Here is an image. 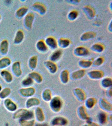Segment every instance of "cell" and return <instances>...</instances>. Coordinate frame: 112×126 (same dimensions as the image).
I'll use <instances>...</instances> for the list:
<instances>
[{
  "mask_svg": "<svg viewBox=\"0 0 112 126\" xmlns=\"http://www.w3.org/2000/svg\"><path fill=\"white\" fill-rule=\"evenodd\" d=\"M14 118L16 119L20 118L21 120H28L31 119L34 117L33 112L27 109H22L17 110L14 114Z\"/></svg>",
  "mask_w": 112,
  "mask_h": 126,
  "instance_id": "cell-1",
  "label": "cell"
},
{
  "mask_svg": "<svg viewBox=\"0 0 112 126\" xmlns=\"http://www.w3.org/2000/svg\"><path fill=\"white\" fill-rule=\"evenodd\" d=\"M34 19L35 15L33 13H29L24 17V25L27 29L30 30L32 28Z\"/></svg>",
  "mask_w": 112,
  "mask_h": 126,
  "instance_id": "cell-2",
  "label": "cell"
},
{
  "mask_svg": "<svg viewBox=\"0 0 112 126\" xmlns=\"http://www.w3.org/2000/svg\"><path fill=\"white\" fill-rule=\"evenodd\" d=\"M62 105L61 100L60 97L58 96L54 97L51 101V108L55 112H59L60 110Z\"/></svg>",
  "mask_w": 112,
  "mask_h": 126,
  "instance_id": "cell-3",
  "label": "cell"
},
{
  "mask_svg": "<svg viewBox=\"0 0 112 126\" xmlns=\"http://www.w3.org/2000/svg\"><path fill=\"white\" fill-rule=\"evenodd\" d=\"M89 51L87 48L82 46H79L76 48L73 51V54L77 57H85L89 54Z\"/></svg>",
  "mask_w": 112,
  "mask_h": 126,
  "instance_id": "cell-4",
  "label": "cell"
},
{
  "mask_svg": "<svg viewBox=\"0 0 112 126\" xmlns=\"http://www.w3.org/2000/svg\"><path fill=\"white\" fill-rule=\"evenodd\" d=\"M45 42L47 47L52 50H55L57 48V42L53 37L50 36L47 37Z\"/></svg>",
  "mask_w": 112,
  "mask_h": 126,
  "instance_id": "cell-5",
  "label": "cell"
},
{
  "mask_svg": "<svg viewBox=\"0 0 112 126\" xmlns=\"http://www.w3.org/2000/svg\"><path fill=\"white\" fill-rule=\"evenodd\" d=\"M33 9L41 15H44L47 12L46 7L41 3L36 2L33 5Z\"/></svg>",
  "mask_w": 112,
  "mask_h": 126,
  "instance_id": "cell-6",
  "label": "cell"
},
{
  "mask_svg": "<svg viewBox=\"0 0 112 126\" xmlns=\"http://www.w3.org/2000/svg\"><path fill=\"white\" fill-rule=\"evenodd\" d=\"M96 36V33L92 31L84 32L80 36V40L82 42H85L93 39Z\"/></svg>",
  "mask_w": 112,
  "mask_h": 126,
  "instance_id": "cell-7",
  "label": "cell"
},
{
  "mask_svg": "<svg viewBox=\"0 0 112 126\" xmlns=\"http://www.w3.org/2000/svg\"><path fill=\"white\" fill-rule=\"evenodd\" d=\"M13 73L16 77H20L22 74V70L20 63L19 62H16L14 63L12 66Z\"/></svg>",
  "mask_w": 112,
  "mask_h": 126,
  "instance_id": "cell-8",
  "label": "cell"
},
{
  "mask_svg": "<svg viewBox=\"0 0 112 126\" xmlns=\"http://www.w3.org/2000/svg\"><path fill=\"white\" fill-rule=\"evenodd\" d=\"M20 94L25 97H29L34 95L35 93V89L33 87L21 89L19 90Z\"/></svg>",
  "mask_w": 112,
  "mask_h": 126,
  "instance_id": "cell-9",
  "label": "cell"
},
{
  "mask_svg": "<svg viewBox=\"0 0 112 126\" xmlns=\"http://www.w3.org/2000/svg\"><path fill=\"white\" fill-rule=\"evenodd\" d=\"M44 65L51 73L54 74L57 72V67L54 62L51 61H47L44 63Z\"/></svg>",
  "mask_w": 112,
  "mask_h": 126,
  "instance_id": "cell-10",
  "label": "cell"
},
{
  "mask_svg": "<svg viewBox=\"0 0 112 126\" xmlns=\"http://www.w3.org/2000/svg\"><path fill=\"white\" fill-rule=\"evenodd\" d=\"M67 123L66 119L61 117H56L52 121V124L53 126H65Z\"/></svg>",
  "mask_w": 112,
  "mask_h": 126,
  "instance_id": "cell-11",
  "label": "cell"
},
{
  "mask_svg": "<svg viewBox=\"0 0 112 126\" xmlns=\"http://www.w3.org/2000/svg\"><path fill=\"white\" fill-rule=\"evenodd\" d=\"M9 44L6 40H2L0 44V53L3 55H6L8 52Z\"/></svg>",
  "mask_w": 112,
  "mask_h": 126,
  "instance_id": "cell-12",
  "label": "cell"
},
{
  "mask_svg": "<svg viewBox=\"0 0 112 126\" xmlns=\"http://www.w3.org/2000/svg\"><path fill=\"white\" fill-rule=\"evenodd\" d=\"M36 48L39 52L42 53H46L48 51V47L43 40H40L37 42Z\"/></svg>",
  "mask_w": 112,
  "mask_h": 126,
  "instance_id": "cell-13",
  "label": "cell"
},
{
  "mask_svg": "<svg viewBox=\"0 0 112 126\" xmlns=\"http://www.w3.org/2000/svg\"><path fill=\"white\" fill-rule=\"evenodd\" d=\"M24 37V33L22 30L17 31L14 40V43L16 44H20L23 41Z\"/></svg>",
  "mask_w": 112,
  "mask_h": 126,
  "instance_id": "cell-14",
  "label": "cell"
},
{
  "mask_svg": "<svg viewBox=\"0 0 112 126\" xmlns=\"http://www.w3.org/2000/svg\"><path fill=\"white\" fill-rule=\"evenodd\" d=\"M4 104L7 109L10 111L13 112L17 109L16 104L10 99H6L4 101Z\"/></svg>",
  "mask_w": 112,
  "mask_h": 126,
  "instance_id": "cell-15",
  "label": "cell"
},
{
  "mask_svg": "<svg viewBox=\"0 0 112 126\" xmlns=\"http://www.w3.org/2000/svg\"><path fill=\"white\" fill-rule=\"evenodd\" d=\"M62 53V51L61 50H56L50 56V61L53 62H57L61 57Z\"/></svg>",
  "mask_w": 112,
  "mask_h": 126,
  "instance_id": "cell-16",
  "label": "cell"
},
{
  "mask_svg": "<svg viewBox=\"0 0 112 126\" xmlns=\"http://www.w3.org/2000/svg\"><path fill=\"white\" fill-rule=\"evenodd\" d=\"M58 46L62 49H66L69 47L70 44V41L69 39L61 38L57 42Z\"/></svg>",
  "mask_w": 112,
  "mask_h": 126,
  "instance_id": "cell-17",
  "label": "cell"
},
{
  "mask_svg": "<svg viewBox=\"0 0 112 126\" xmlns=\"http://www.w3.org/2000/svg\"><path fill=\"white\" fill-rule=\"evenodd\" d=\"M83 11L88 19H91L94 17L95 13L93 10L90 7L87 6L84 7L83 8Z\"/></svg>",
  "mask_w": 112,
  "mask_h": 126,
  "instance_id": "cell-18",
  "label": "cell"
},
{
  "mask_svg": "<svg viewBox=\"0 0 112 126\" xmlns=\"http://www.w3.org/2000/svg\"><path fill=\"white\" fill-rule=\"evenodd\" d=\"M89 76L91 79H99L103 77V73L101 71L93 70L88 73Z\"/></svg>",
  "mask_w": 112,
  "mask_h": 126,
  "instance_id": "cell-19",
  "label": "cell"
},
{
  "mask_svg": "<svg viewBox=\"0 0 112 126\" xmlns=\"http://www.w3.org/2000/svg\"><path fill=\"white\" fill-rule=\"evenodd\" d=\"M11 63V60L7 57H4L0 59V69L7 67L10 65Z\"/></svg>",
  "mask_w": 112,
  "mask_h": 126,
  "instance_id": "cell-20",
  "label": "cell"
},
{
  "mask_svg": "<svg viewBox=\"0 0 112 126\" xmlns=\"http://www.w3.org/2000/svg\"><path fill=\"white\" fill-rule=\"evenodd\" d=\"M0 75L7 82L10 83L12 81L13 77L12 75L8 71L3 70L1 71L0 73Z\"/></svg>",
  "mask_w": 112,
  "mask_h": 126,
  "instance_id": "cell-21",
  "label": "cell"
},
{
  "mask_svg": "<svg viewBox=\"0 0 112 126\" xmlns=\"http://www.w3.org/2000/svg\"><path fill=\"white\" fill-rule=\"evenodd\" d=\"M85 74V70L80 69L76 71L71 74V77L73 79H77L83 77Z\"/></svg>",
  "mask_w": 112,
  "mask_h": 126,
  "instance_id": "cell-22",
  "label": "cell"
},
{
  "mask_svg": "<svg viewBox=\"0 0 112 126\" xmlns=\"http://www.w3.org/2000/svg\"><path fill=\"white\" fill-rule=\"evenodd\" d=\"M28 9L26 7L20 8L16 11V16L18 18L24 17L28 14Z\"/></svg>",
  "mask_w": 112,
  "mask_h": 126,
  "instance_id": "cell-23",
  "label": "cell"
},
{
  "mask_svg": "<svg viewBox=\"0 0 112 126\" xmlns=\"http://www.w3.org/2000/svg\"><path fill=\"white\" fill-rule=\"evenodd\" d=\"M40 101L38 98H29L26 102V107L29 108L36 106L40 104Z\"/></svg>",
  "mask_w": 112,
  "mask_h": 126,
  "instance_id": "cell-24",
  "label": "cell"
},
{
  "mask_svg": "<svg viewBox=\"0 0 112 126\" xmlns=\"http://www.w3.org/2000/svg\"><path fill=\"white\" fill-rule=\"evenodd\" d=\"M90 49L93 52L97 53H101L104 50V47L101 44L96 43L93 44L90 47Z\"/></svg>",
  "mask_w": 112,
  "mask_h": 126,
  "instance_id": "cell-25",
  "label": "cell"
},
{
  "mask_svg": "<svg viewBox=\"0 0 112 126\" xmlns=\"http://www.w3.org/2000/svg\"><path fill=\"white\" fill-rule=\"evenodd\" d=\"M38 63V57L37 56H33L29 59L28 65L31 69H35L37 67Z\"/></svg>",
  "mask_w": 112,
  "mask_h": 126,
  "instance_id": "cell-26",
  "label": "cell"
},
{
  "mask_svg": "<svg viewBox=\"0 0 112 126\" xmlns=\"http://www.w3.org/2000/svg\"><path fill=\"white\" fill-rule=\"evenodd\" d=\"M35 113L37 120L40 122H43L45 120V116L42 109L40 107H37Z\"/></svg>",
  "mask_w": 112,
  "mask_h": 126,
  "instance_id": "cell-27",
  "label": "cell"
},
{
  "mask_svg": "<svg viewBox=\"0 0 112 126\" xmlns=\"http://www.w3.org/2000/svg\"><path fill=\"white\" fill-rule=\"evenodd\" d=\"M29 77L34 80L37 82L40 83L43 80V78L41 75L36 72H33L29 74Z\"/></svg>",
  "mask_w": 112,
  "mask_h": 126,
  "instance_id": "cell-28",
  "label": "cell"
},
{
  "mask_svg": "<svg viewBox=\"0 0 112 126\" xmlns=\"http://www.w3.org/2000/svg\"><path fill=\"white\" fill-rule=\"evenodd\" d=\"M78 16V13L76 11H72L68 14V19L70 21H74L77 18Z\"/></svg>",
  "mask_w": 112,
  "mask_h": 126,
  "instance_id": "cell-29",
  "label": "cell"
},
{
  "mask_svg": "<svg viewBox=\"0 0 112 126\" xmlns=\"http://www.w3.org/2000/svg\"><path fill=\"white\" fill-rule=\"evenodd\" d=\"M92 64V62L90 61L80 60L79 62V65L80 66L83 68H87L90 67Z\"/></svg>",
  "mask_w": 112,
  "mask_h": 126,
  "instance_id": "cell-30",
  "label": "cell"
},
{
  "mask_svg": "<svg viewBox=\"0 0 112 126\" xmlns=\"http://www.w3.org/2000/svg\"><path fill=\"white\" fill-rule=\"evenodd\" d=\"M75 93L79 99L81 101H83L85 99V94L83 91L79 88H77L75 90Z\"/></svg>",
  "mask_w": 112,
  "mask_h": 126,
  "instance_id": "cell-31",
  "label": "cell"
},
{
  "mask_svg": "<svg viewBox=\"0 0 112 126\" xmlns=\"http://www.w3.org/2000/svg\"><path fill=\"white\" fill-rule=\"evenodd\" d=\"M101 104L102 107L104 109L107 111H112V105L105 99H103L101 100Z\"/></svg>",
  "mask_w": 112,
  "mask_h": 126,
  "instance_id": "cell-32",
  "label": "cell"
},
{
  "mask_svg": "<svg viewBox=\"0 0 112 126\" xmlns=\"http://www.w3.org/2000/svg\"><path fill=\"white\" fill-rule=\"evenodd\" d=\"M61 79L64 83H67L69 79V73L68 71L64 70L61 73Z\"/></svg>",
  "mask_w": 112,
  "mask_h": 126,
  "instance_id": "cell-33",
  "label": "cell"
},
{
  "mask_svg": "<svg viewBox=\"0 0 112 126\" xmlns=\"http://www.w3.org/2000/svg\"><path fill=\"white\" fill-rule=\"evenodd\" d=\"M11 92V89L8 88L4 89L0 92V97L1 98H5L9 95Z\"/></svg>",
  "mask_w": 112,
  "mask_h": 126,
  "instance_id": "cell-34",
  "label": "cell"
},
{
  "mask_svg": "<svg viewBox=\"0 0 112 126\" xmlns=\"http://www.w3.org/2000/svg\"><path fill=\"white\" fill-rule=\"evenodd\" d=\"M43 99L46 101H49L51 98V92L49 89H46L44 91L43 94Z\"/></svg>",
  "mask_w": 112,
  "mask_h": 126,
  "instance_id": "cell-35",
  "label": "cell"
},
{
  "mask_svg": "<svg viewBox=\"0 0 112 126\" xmlns=\"http://www.w3.org/2000/svg\"><path fill=\"white\" fill-rule=\"evenodd\" d=\"M79 114L80 118L83 120H87L88 118L87 117L85 108L83 106H80V107Z\"/></svg>",
  "mask_w": 112,
  "mask_h": 126,
  "instance_id": "cell-36",
  "label": "cell"
},
{
  "mask_svg": "<svg viewBox=\"0 0 112 126\" xmlns=\"http://www.w3.org/2000/svg\"><path fill=\"white\" fill-rule=\"evenodd\" d=\"M20 123L21 126H33L35 124V121L34 120L28 121L21 119Z\"/></svg>",
  "mask_w": 112,
  "mask_h": 126,
  "instance_id": "cell-37",
  "label": "cell"
},
{
  "mask_svg": "<svg viewBox=\"0 0 112 126\" xmlns=\"http://www.w3.org/2000/svg\"><path fill=\"white\" fill-rule=\"evenodd\" d=\"M102 85L105 87H109L112 86V79L109 78H106L102 81Z\"/></svg>",
  "mask_w": 112,
  "mask_h": 126,
  "instance_id": "cell-38",
  "label": "cell"
},
{
  "mask_svg": "<svg viewBox=\"0 0 112 126\" xmlns=\"http://www.w3.org/2000/svg\"><path fill=\"white\" fill-rule=\"evenodd\" d=\"M99 121L101 124H105L107 120V116L105 113L103 112L100 113L99 116Z\"/></svg>",
  "mask_w": 112,
  "mask_h": 126,
  "instance_id": "cell-39",
  "label": "cell"
},
{
  "mask_svg": "<svg viewBox=\"0 0 112 126\" xmlns=\"http://www.w3.org/2000/svg\"><path fill=\"white\" fill-rule=\"evenodd\" d=\"M104 61V59L102 57H99L94 60L92 64H93L95 66H98L101 65L103 63Z\"/></svg>",
  "mask_w": 112,
  "mask_h": 126,
  "instance_id": "cell-40",
  "label": "cell"
},
{
  "mask_svg": "<svg viewBox=\"0 0 112 126\" xmlns=\"http://www.w3.org/2000/svg\"><path fill=\"white\" fill-rule=\"evenodd\" d=\"M96 103V100L93 98H90L87 99L86 102V105L88 108L93 107Z\"/></svg>",
  "mask_w": 112,
  "mask_h": 126,
  "instance_id": "cell-41",
  "label": "cell"
},
{
  "mask_svg": "<svg viewBox=\"0 0 112 126\" xmlns=\"http://www.w3.org/2000/svg\"><path fill=\"white\" fill-rule=\"evenodd\" d=\"M33 80L30 77H29L25 79L22 81V83L23 85L27 86L31 85L33 83Z\"/></svg>",
  "mask_w": 112,
  "mask_h": 126,
  "instance_id": "cell-42",
  "label": "cell"
},
{
  "mask_svg": "<svg viewBox=\"0 0 112 126\" xmlns=\"http://www.w3.org/2000/svg\"><path fill=\"white\" fill-rule=\"evenodd\" d=\"M108 29L110 32H112V20H111V22L109 25L108 27Z\"/></svg>",
  "mask_w": 112,
  "mask_h": 126,
  "instance_id": "cell-43",
  "label": "cell"
},
{
  "mask_svg": "<svg viewBox=\"0 0 112 126\" xmlns=\"http://www.w3.org/2000/svg\"><path fill=\"white\" fill-rule=\"evenodd\" d=\"M67 1L68 2L70 3L71 4H78V3H79L80 2V1L79 0H68Z\"/></svg>",
  "mask_w": 112,
  "mask_h": 126,
  "instance_id": "cell-44",
  "label": "cell"
},
{
  "mask_svg": "<svg viewBox=\"0 0 112 126\" xmlns=\"http://www.w3.org/2000/svg\"><path fill=\"white\" fill-rule=\"evenodd\" d=\"M88 124L89 125V126H100L96 123L91 122L88 123Z\"/></svg>",
  "mask_w": 112,
  "mask_h": 126,
  "instance_id": "cell-45",
  "label": "cell"
},
{
  "mask_svg": "<svg viewBox=\"0 0 112 126\" xmlns=\"http://www.w3.org/2000/svg\"><path fill=\"white\" fill-rule=\"evenodd\" d=\"M36 126H48V125L46 124H38L36 125Z\"/></svg>",
  "mask_w": 112,
  "mask_h": 126,
  "instance_id": "cell-46",
  "label": "cell"
},
{
  "mask_svg": "<svg viewBox=\"0 0 112 126\" xmlns=\"http://www.w3.org/2000/svg\"><path fill=\"white\" fill-rule=\"evenodd\" d=\"M109 94L111 96H112V89H111L109 91Z\"/></svg>",
  "mask_w": 112,
  "mask_h": 126,
  "instance_id": "cell-47",
  "label": "cell"
},
{
  "mask_svg": "<svg viewBox=\"0 0 112 126\" xmlns=\"http://www.w3.org/2000/svg\"><path fill=\"white\" fill-rule=\"evenodd\" d=\"M112 3H111V4L110 5V9H111V10L112 11Z\"/></svg>",
  "mask_w": 112,
  "mask_h": 126,
  "instance_id": "cell-48",
  "label": "cell"
},
{
  "mask_svg": "<svg viewBox=\"0 0 112 126\" xmlns=\"http://www.w3.org/2000/svg\"><path fill=\"white\" fill-rule=\"evenodd\" d=\"M2 90V87L0 85V92Z\"/></svg>",
  "mask_w": 112,
  "mask_h": 126,
  "instance_id": "cell-49",
  "label": "cell"
},
{
  "mask_svg": "<svg viewBox=\"0 0 112 126\" xmlns=\"http://www.w3.org/2000/svg\"><path fill=\"white\" fill-rule=\"evenodd\" d=\"M1 20V16H0V21Z\"/></svg>",
  "mask_w": 112,
  "mask_h": 126,
  "instance_id": "cell-50",
  "label": "cell"
},
{
  "mask_svg": "<svg viewBox=\"0 0 112 126\" xmlns=\"http://www.w3.org/2000/svg\"><path fill=\"white\" fill-rule=\"evenodd\" d=\"M86 126V125H85V126Z\"/></svg>",
  "mask_w": 112,
  "mask_h": 126,
  "instance_id": "cell-51",
  "label": "cell"
},
{
  "mask_svg": "<svg viewBox=\"0 0 112 126\" xmlns=\"http://www.w3.org/2000/svg\"></svg>",
  "mask_w": 112,
  "mask_h": 126,
  "instance_id": "cell-52",
  "label": "cell"
}]
</instances>
